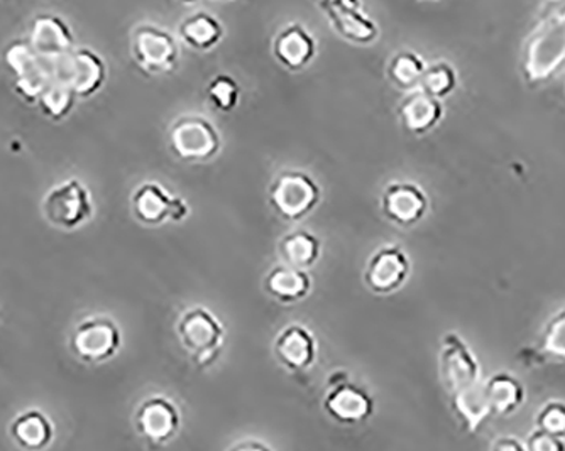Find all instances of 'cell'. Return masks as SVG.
Returning a JSON list of instances; mask_svg holds the SVG:
<instances>
[{"instance_id":"6da1fadb","label":"cell","mask_w":565,"mask_h":451,"mask_svg":"<svg viewBox=\"0 0 565 451\" xmlns=\"http://www.w3.org/2000/svg\"><path fill=\"white\" fill-rule=\"evenodd\" d=\"M564 69L565 0H551L523 41L520 73L530 87H541Z\"/></svg>"},{"instance_id":"7a4b0ae2","label":"cell","mask_w":565,"mask_h":451,"mask_svg":"<svg viewBox=\"0 0 565 451\" xmlns=\"http://www.w3.org/2000/svg\"><path fill=\"white\" fill-rule=\"evenodd\" d=\"M177 335L199 367H211L225 342V329L217 314L203 307L183 311L178 318Z\"/></svg>"},{"instance_id":"3957f363","label":"cell","mask_w":565,"mask_h":451,"mask_svg":"<svg viewBox=\"0 0 565 451\" xmlns=\"http://www.w3.org/2000/svg\"><path fill=\"white\" fill-rule=\"evenodd\" d=\"M322 200V190L310 174L285 170L273 180L268 190L269 206L282 221L298 222L308 217Z\"/></svg>"},{"instance_id":"277c9868","label":"cell","mask_w":565,"mask_h":451,"mask_svg":"<svg viewBox=\"0 0 565 451\" xmlns=\"http://www.w3.org/2000/svg\"><path fill=\"white\" fill-rule=\"evenodd\" d=\"M51 76L66 85L76 98H88L97 94L107 82V65L90 47H73L66 55L50 62Z\"/></svg>"},{"instance_id":"5b68a950","label":"cell","mask_w":565,"mask_h":451,"mask_svg":"<svg viewBox=\"0 0 565 451\" xmlns=\"http://www.w3.org/2000/svg\"><path fill=\"white\" fill-rule=\"evenodd\" d=\"M131 55L149 75H167L180 63V44L171 31L152 22H141L131 31Z\"/></svg>"},{"instance_id":"8992f818","label":"cell","mask_w":565,"mask_h":451,"mask_svg":"<svg viewBox=\"0 0 565 451\" xmlns=\"http://www.w3.org/2000/svg\"><path fill=\"white\" fill-rule=\"evenodd\" d=\"M170 148L186 163H207L221 152V132L207 117L185 114L171 124Z\"/></svg>"},{"instance_id":"52a82bcc","label":"cell","mask_w":565,"mask_h":451,"mask_svg":"<svg viewBox=\"0 0 565 451\" xmlns=\"http://www.w3.org/2000/svg\"><path fill=\"white\" fill-rule=\"evenodd\" d=\"M43 212L51 225L63 230H75L94 217V202L84 183L68 180L47 193Z\"/></svg>"},{"instance_id":"ba28073f","label":"cell","mask_w":565,"mask_h":451,"mask_svg":"<svg viewBox=\"0 0 565 451\" xmlns=\"http://www.w3.org/2000/svg\"><path fill=\"white\" fill-rule=\"evenodd\" d=\"M6 66L15 79V92L24 100L38 101L44 88L53 82L50 62L41 58L28 37L14 40L4 50Z\"/></svg>"},{"instance_id":"9c48e42d","label":"cell","mask_w":565,"mask_h":451,"mask_svg":"<svg viewBox=\"0 0 565 451\" xmlns=\"http://www.w3.org/2000/svg\"><path fill=\"white\" fill-rule=\"evenodd\" d=\"M132 215L139 224L157 227L164 222L182 224L190 217V205L180 196L171 195L158 181H145L131 196Z\"/></svg>"},{"instance_id":"30bf717a","label":"cell","mask_w":565,"mask_h":451,"mask_svg":"<svg viewBox=\"0 0 565 451\" xmlns=\"http://www.w3.org/2000/svg\"><path fill=\"white\" fill-rule=\"evenodd\" d=\"M122 345V333L109 316H88L76 325L72 351L87 364L110 361Z\"/></svg>"},{"instance_id":"8fae6325","label":"cell","mask_w":565,"mask_h":451,"mask_svg":"<svg viewBox=\"0 0 565 451\" xmlns=\"http://www.w3.org/2000/svg\"><path fill=\"white\" fill-rule=\"evenodd\" d=\"M319 9L342 40L370 46L380 37V25L364 12L363 0H319Z\"/></svg>"},{"instance_id":"7c38bea8","label":"cell","mask_w":565,"mask_h":451,"mask_svg":"<svg viewBox=\"0 0 565 451\" xmlns=\"http://www.w3.org/2000/svg\"><path fill=\"white\" fill-rule=\"evenodd\" d=\"M440 379L450 394L481 380V365L468 343L457 333L443 336L439 354Z\"/></svg>"},{"instance_id":"4fadbf2b","label":"cell","mask_w":565,"mask_h":451,"mask_svg":"<svg viewBox=\"0 0 565 451\" xmlns=\"http://www.w3.org/2000/svg\"><path fill=\"white\" fill-rule=\"evenodd\" d=\"M412 262L408 254L396 244L380 247L374 250L364 269V282L374 294L396 293L408 281Z\"/></svg>"},{"instance_id":"5bb4252c","label":"cell","mask_w":565,"mask_h":451,"mask_svg":"<svg viewBox=\"0 0 565 451\" xmlns=\"http://www.w3.org/2000/svg\"><path fill=\"white\" fill-rule=\"evenodd\" d=\"M135 425L149 443L164 444L173 440L182 428V412L170 397L151 396L136 411Z\"/></svg>"},{"instance_id":"9a60e30c","label":"cell","mask_w":565,"mask_h":451,"mask_svg":"<svg viewBox=\"0 0 565 451\" xmlns=\"http://www.w3.org/2000/svg\"><path fill=\"white\" fill-rule=\"evenodd\" d=\"M430 200L414 181H392L381 195L384 217L399 227H412L427 215Z\"/></svg>"},{"instance_id":"2e32d148","label":"cell","mask_w":565,"mask_h":451,"mask_svg":"<svg viewBox=\"0 0 565 451\" xmlns=\"http://www.w3.org/2000/svg\"><path fill=\"white\" fill-rule=\"evenodd\" d=\"M323 409L341 425H361L374 412V399L364 387L344 379L330 384L323 397Z\"/></svg>"},{"instance_id":"e0dca14e","label":"cell","mask_w":565,"mask_h":451,"mask_svg":"<svg viewBox=\"0 0 565 451\" xmlns=\"http://www.w3.org/2000/svg\"><path fill=\"white\" fill-rule=\"evenodd\" d=\"M317 51L316 36L301 22L282 25L273 40V56L288 72H303L312 65Z\"/></svg>"},{"instance_id":"ac0fdd59","label":"cell","mask_w":565,"mask_h":451,"mask_svg":"<svg viewBox=\"0 0 565 451\" xmlns=\"http://www.w3.org/2000/svg\"><path fill=\"white\" fill-rule=\"evenodd\" d=\"M28 41L41 58L51 62L75 47V33L62 15L41 12L31 21Z\"/></svg>"},{"instance_id":"d6986e66","label":"cell","mask_w":565,"mask_h":451,"mask_svg":"<svg viewBox=\"0 0 565 451\" xmlns=\"http://www.w3.org/2000/svg\"><path fill=\"white\" fill-rule=\"evenodd\" d=\"M275 355L290 373H307L319 355L316 335L307 326L291 323L276 335Z\"/></svg>"},{"instance_id":"ffe728a7","label":"cell","mask_w":565,"mask_h":451,"mask_svg":"<svg viewBox=\"0 0 565 451\" xmlns=\"http://www.w3.org/2000/svg\"><path fill=\"white\" fill-rule=\"evenodd\" d=\"M444 116H446V109L443 100L431 97L422 88L406 92L398 105L399 122L409 135L414 136L428 135L443 122Z\"/></svg>"},{"instance_id":"44dd1931","label":"cell","mask_w":565,"mask_h":451,"mask_svg":"<svg viewBox=\"0 0 565 451\" xmlns=\"http://www.w3.org/2000/svg\"><path fill=\"white\" fill-rule=\"evenodd\" d=\"M312 278L305 269L291 268L282 262L269 269L265 279L266 293L282 304L300 303L312 293Z\"/></svg>"},{"instance_id":"7402d4cb","label":"cell","mask_w":565,"mask_h":451,"mask_svg":"<svg viewBox=\"0 0 565 451\" xmlns=\"http://www.w3.org/2000/svg\"><path fill=\"white\" fill-rule=\"evenodd\" d=\"M224 24L209 11L186 15L178 25V36L195 51H211L224 40Z\"/></svg>"},{"instance_id":"603a6c76","label":"cell","mask_w":565,"mask_h":451,"mask_svg":"<svg viewBox=\"0 0 565 451\" xmlns=\"http://www.w3.org/2000/svg\"><path fill=\"white\" fill-rule=\"evenodd\" d=\"M278 253L282 264L308 271L322 257V240L313 232L300 228L279 240Z\"/></svg>"},{"instance_id":"cb8c5ba5","label":"cell","mask_w":565,"mask_h":451,"mask_svg":"<svg viewBox=\"0 0 565 451\" xmlns=\"http://www.w3.org/2000/svg\"><path fill=\"white\" fill-rule=\"evenodd\" d=\"M452 409L460 425L469 433H475L486 418L491 416L490 399L486 394L484 383L472 384L466 389L452 394Z\"/></svg>"},{"instance_id":"d4e9b609","label":"cell","mask_w":565,"mask_h":451,"mask_svg":"<svg viewBox=\"0 0 565 451\" xmlns=\"http://www.w3.org/2000/svg\"><path fill=\"white\" fill-rule=\"evenodd\" d=\"M490 399L491 415L510 416L525 402V387L508 373H498L484 383Z\"/></svg>"},{"instance_id":"484cf974","label":"cell","mask_w":565,"mask_h":451,"mask_svg":"<svg viewBox=\"0 0 565 451\" xmlns=\"http://www.w3.org/2000/svg\"><path fill=\"white\" fill-rule=\"evenodd\" d=\"M11 434L15 443L25 450H43L53 441L55 428L43 412L31 409L12 421Z\"/></svg>"},{"instance_id":"4316f807","label":"cell","mask_w":565,"mask_h":451,"mask_svg":"<svg viewBox=\"0 0 565 451\" xmlns=\"http://www.w3.org/2000/svg\"><path fill=\"white\" fill-rule=\"evenodd\" d=\"M427 63L417 51H396L388 63V78L398 90L412 92L420 88Z\"/></svg>"},{"instance_id":"83f0119b","label":"cell","mask_w":565,"mask_h":451,"mask_svg":"<svg viewBox=\"0 0 565 451\" xmlns=\"http://www.w3.org/2000/svg\"><path fill=\"white\" fill-rule=\"evenodd\" d=\"M457 87H459V75H457L456 66L452 63L439 60V62L427 65L424 78H422V90L427 92L431 97L444 100L452 95Z\"/></svg>"},{"instance_id":"f1b7e54d","label":"cell","mask_w":565,"mask_h":451,"mask_svg":"<svg viewBox=\"0 0 565 451\" xmlns=\"http://www.w3.org/2000/svg\"><path fill=\"white\" fill-rule=\"evenodd\" d=\"M75 101L76 95L66 85L58 84L55 79L44 88L43 94L38 98L41 112L53 120L65 119L72 112Z\"/></svg>"},{"instance_id":"f546056e","label":"cell","mask_w":565,"mask_h":451,"mask_svg":"<svg viewBox=\"0 0 565 451\" xmlns=\"http://www.w3.org/2000/svg\"><path fill=\"white\" fill-rule=\"evenodd\" d=\"M241 95H243V90H241L237 79L234 76L225 75V73L214 76L207 87L209 100L218 112H233L239 104Z\"/></svg>"},{"instance_id":"4dcf8cb0","label":"cell","mask_w":565,"mask_h":451,"mask_svg":"<svg viewBox=\"0 0 565 451\" xmlns=\"http://www.w3.org/2000/svg\"><path fill=\"white\" fill-rule=\"evenodd\" d=\"M541 342L545 355L565 362V308L548 320Z\"/></svg>"},{"instance_id":"1f68e13d","label":"cell","mask_w":565,"mask_h":451,"mask_svg":"<svg viewBox=\"0 0 565 451\" xmlns=\"http://www.w3.org/2000/svg\"><path fill=\"white\" fill-rule=\"evenodd\" d=\"M535 421L539 430L565 438V402L558 401V399L548 401L547 405L542 406Z\"/></svg>"},{"instance_id":"d6a6232c","label":"cell","mask_w":565,"mask_h":451,"mask_svg":"<svg viewBox=\"0 0 565 451\" xmlns=\"http://www.w3.org/2000/svg\"><path fill=\"white\" fill-rule=\"evenodd\" d=\"M525 447L530 451H562L565 450V438L555 437V434L536 428L526 440Z\"/></svg>"},{"instance_id":"836d02e7","label":"cell","mask_w":565,"mask_h":451,"mask_svg":"<svg viewBox=\"0 0 565 451\" xmlns=\"http://www.w3.org/2000/svg\"><path fill=\"white\" fill-rule=\"evenodd\" d=\"M525 443H522V441L515 437L498 438L497 443L493 444V450L520 451L525 450Z\"/></svg>"},{"instance_id":"e575fe53","label":"cell","mask_w":565,"mask_h":451,"mask_svg":"<svg viewBox=\"0 0 565 451\" xmlns=\"http://www.w3.org/2000/svg\"><path fill=\"white\" fill-rule=\"evenodd\" d=\"M183 6H195L199 4L200 0H178Z\"/></svg>"},{"instance_id":"d590c367","label":"cell","mask_w":565,"mask_h":451,"mask_svg":"<svg viewBox=\"0 0 565 451\" xmlns=\"http://www.w3.org/2000/svg\"><path fill=\"white\" fill-rule=\"evenodd\" d=\"M427 2H437V0H427Z\"/></svg>"},{"instance_id":"8d00e7d4","label":"cell","mask_w":565,"mask_h":451,"mask_svg":"<svg viewBox=\"0 0 565 451\" xmlns=\"http://www.w3.org/2000/svg\"><path fill=\"white\" fill-rule=\"evenodd\" d=\"M218 2H224V0H218Z\"/></svg>"}]
</instances>
